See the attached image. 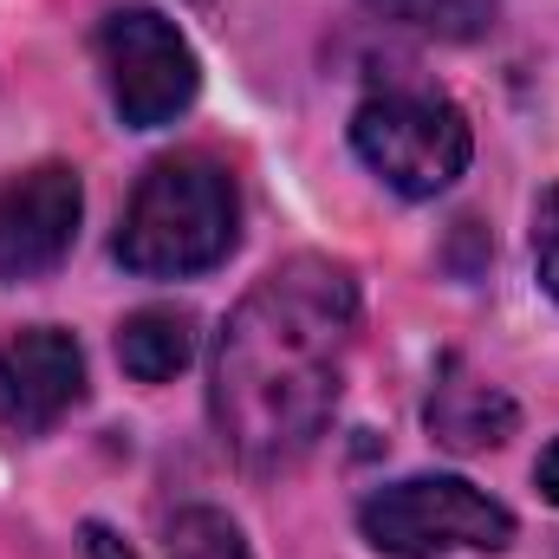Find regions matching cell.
Segmentation results:
<instances>
[{"instance_id": "3", "label": "cell", "mask_w": 559, "mask_h": 559, "mask_svg": "<svg viewBox=\"0 0 559 559\" xmlns=\"http://www.w3.org/2000/svg\"><path fill=\"white\" fill-rule=\"evenodd\" d=\"M352 150L397 195L429 202L468 169L475 131H468V118H462V105L449 92L417 85V79H391L352 111Z\"/></svg>"}, {"instance_id": "8", "label": "cell", "mask_w": 559, "mask_h": 559, "mask_svg": "<svg viewBox=\"0 0 559 559\" xmlns=\"http://www.w3.org/2000/svg\"><path fill=\"white\" fill-rule=\"evenodd\" d=\"M429 436L442 442V449H455V455H481V449H501L508 436H514V397L501 391V384H488V378H475L455 352L436 365V391H429Z\"/></svg>"}, {"instance_id": "12", "label": "cell", "mask_w": 559, "mask_h": 559, "mask_svg": "<svg viewBox=\"0 0 559 559\" xmlns=\"http://www.w3.org/2000/svg\"><path fill=\"white\" fill-rule=\"evenodd\" d=\"M534 267H540V286L559 299V182L534 209Z\"/></svg>"}, {"instance_id": "2", "label": "cell", "mask_w": 559, "mask_h": 559, "mask_svg": "<svg viewBox=\"0 0 559 559\" xmlns=\"http://www.w3.org/2000/svg\"><path fill=\"white\" fill-rule=\"evenodd\" d=\"M235 235H241L235 176L202 150H176L143 169L111 248L143 280H189L222 267L235 254Z\"/></svg>"}, {"instance_id": "6", "label": "cell", "mask_w": 559, "mask_h": 559, "mask_svg": "<svg viewBox=\"0 0 559 559\" xmlns=\"http://www.w3.org/2000/svg\"><path fill=\"white\" fill-rule=\"evenodd\" d=\"M79 215H85L79 169L39 163V169L13 176L0 189V280L52 274L79 241Z\"/></svg>"}, {"instance_id": "1", "label": "cell", "mask_w": 559, "mask_h": 559, "mask_svg": "<svg viewBox=\"0 0 559 559\" xmlns=\"http://www.w3.org/2000/svg\"><path fill=\"white\" fill-rule=\"evenodd\" d=\"M352 338L358 280L332 254H293L241 293L209 371V411L241 468L280 475L312 455L338 411Z\"/></svg>"}, {"instance_id": "9", "label": "cell", "mask_w": 559, "mask_h": 559, "mask_svg": "<svg viewBox=\"0 0 559 559\" xmlns=\"http://www.w3.org/2000/svg\"><path fill=\"white\" fill-rule=\"evenodd\" d=\"M195 358V319L182 306H143L118 325V365L138 384H169Z\"/></svg>"}, {"instance_id": "7", "label": "cell", "mask_w": 559, "mask_h": 559, "mask_svg": "<svg viewBox=\"0 0 559 559\" xmlns=\"http://www.w3.org/2000/svg\"><path fill=\"white\" fill-rule=\"evenodd\" d=\"M85 397V352L59 325H26L0 352V423L13 436H46Z\"/></svg>"}, {"instance_id": "11", "label": "cell", "mask_w": 559, "mask_h": 559, "mask_svg": "<svg viewBox=\"0 0 559 559\" xmlns=\"http://www.w3.org/2000/svg\"><path fill=\"white\" fill-rule=\"evenodd\" d=\"M169 559H254L222 508H182L169 521Z\"/></svg>"}, {"instance_id": "10", "label": "cell", "mask_w": 559, "mask_h": 559, "mask_svg": "<svg viewBox=\"0 0 559 559\" xmlns=\"http://www.w3.org/2000/svg\"><path fill=\"white\" fill-rule=\"evenodd\" d=\"M378 20L391 26H411V33H429V39H481L501 13V0H365Z\"/></svg>"}, {"instance_id": "14", "label": "cell", "mask_w": 559, "mask_h": 559, "mask_svg": "<svg viewBox=\"0 0 559 559\" xmlns=\"http://www.w3.org/2000/svg\"><path fill=\"white\" fill-rule=\"evenodd\" d=\"M534 481H540V495H547V501H559V442L547 449V455H540V468H534Z\"/></svg>"}, {"instance_id": "4", "label": "cell", "mask_w": 559, "mask_h": 559, "mask_svg": "<svg viewBox=\"0 0 559 559\" xmlns=\"http://www.w3.org/2000/svg\"><path fill=\"white\" fill-rule=\"evenodd\" d=\"M358 527L391 559H436V554H501L514 540V514L481 495L462 475H411L378 488L358 508Z\"/></svg>"}, {"instance_id": "13", "label": "cell", "mask_w": 559, "mask_h": 559, "mask_svg": "<svg viewBox=\"0 0 559 559\" xmlns=\"http://www.w3.org/2000/svg\"><path fill=\"white\" fill-rule=\"evenodd\" d=\"M85 554H92V559H138L118 534H111V527H105V521H92V527H85Z\"/></svg>"}, {"instance_id": "5", "label": "cell", "mask_w": 559, "mask_h": 559, "mask_svg": "<svg viewBox=\"0 0 559 559\" xmlns=\"http://www.w3.org/2000/svg\"><path fill=\"white\" fill-rule=\"evenodd\" d=\"M98 59H105V85L111 105L131 131H163L176 124L195 92H202V66L195 46L182 39L176 20H163L156 7H118L98 26Z\"/></svg>"}]
</instances>
